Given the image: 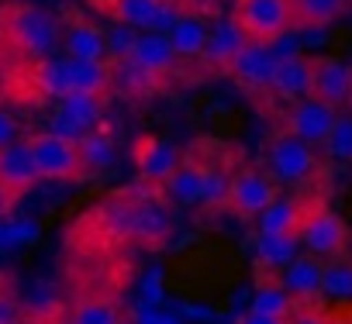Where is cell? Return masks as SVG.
Returning a JSON list of instances; mask_svg holds the SVG:
<instances>
[{
  "instance_id": "obj_1",
  "label": "cell",
  "mask_w": 352,
  "mask_h": 324,
  "mask_svg": "<svg viewBox=\"0 0 352 324\" xmlns=\"http://www.w3.org/2000/svg\"><path fill=\"white\" fill-rule=\"evenodd\" d=\"M0 42L25 62L56 56L63 42V21L28 0H8V4H0Z\"/></svg>"
},
{
  "instance_id": "obj_2",
  "label": "cell",
  "mask_w": 352,
  "mask_h": 324,
  "mask_svg": "<svg viewBox=\"0 0 352 324\" xmlns=\"http://www.w3.org/2000/svg\"><path fill=\"white\" fill-rule=\"evenodd\" d=\"M232 18L249 42H266V45L297 28L294 0H235Z\"/></svg>"
},
{
  "instance_id": "obj_3",
  "label": "cell",
  "mask_w": 352,
  "mask_h": 324,
  "mask_svg": "<svg viewBox=\"0 0 352 324\" xmlns=\"http://www.w3.org/2000/svg\"><path fill=\"white\" fill-rule=\"evenodd\" d=\"M318 166L321 162H318L314 145H307V141H300V138H294L287 131H276L270 138V145H266V166L263 170L283 187L307 183L318 173Z\"/></svg>"
},
{
  "instance_id": "obj_4",
  "label": "cell",
  "mask_w": 352,
  "mask_h": 324,
  "mask_svg": "<svg viewBox=\"0 0 352 324\" xmlns=\"http://www.w3.org/2000/svg\"><path fill=\"white\" fill-rule=\"evenodd\" d=\"M28 145H32V155H35V166H38L42 180L76 183L90 173L83 166V155H80L76 141H69V138H59L52 131H35V135H28Z\"/></svg>"
},
{
  "instance_id": "obj_5",
  "label": "cell",
  "mask_w": 352,
  "mask_h": 324,
  "mask_svg": "<svg viewBox=\"0 0 352 324\" xmlns=\"http://www.w3.org/2000/svg\"><path fill=\"white\" fill-rule=\"evenodd\" d=\"M276 197H280V183L263 166H239L228 183L225 211H232L242 221H256Z\"/></svg>"
},
{
  "instance_id": "obj_6",
  "label": "cell",
  "mask_w": 352,
  "mask_h": 324,
  "mask_svg": "<svg viewBox=\"0 0 352 324\" xmlns=\"http://www.w3.org/2000/svg\"><path fill=\"white\" fill-rule=\"evenodd\" d=\"M297 238H300V248H307V255H314V259H338L345 252V245H349V224L318 197L314 207L307 211Z\"/></svg>"
},
{
  "instance_id": "obj_7",
  "label": "cell",
  "mask_w": 352,
  "mask_h": 324,
  "mask_svg": "<svg viewBox=\"0 0 352 324\" xmlns=\"http://www.w3.org/2000/svg\"><path fill=\"white\" fill-rule=\"evenodd\" d=\"M14 83H21V90H18L21 100H56L59 104L69 93V56L32 59L21 66Z\"/></svg>"
},
{
  "instance_id": "obj_8",
  "label": "cell",
  "mask_w": 352,
  "mask_h": 324,
  "mask_svg": "<svg viewBox=\"0 0 352 324\" xmlns=\"http://www.w3.org/2000/svg\"><path fill=\"white\" fill-rule=\"evenodd\" d=\"M138 197H142L138 187H128V190L107 197V200L87 218V228H94L97 238H100L104 245H124V242H131Z\"/></svg>"
},
{
  "instance_id": "obj_9",
  "label": "cell",
  "mask_w": 352,
  "mask_h": 324,
  "mask_svg": "<svg viewBox=\"0 0 352 324\" xmlns=\"http://www.w3.org/2000/svg\"><path fill=\"white\" fill-rule=\"evenodd\" d=\"M335 117H338L335 107H328V104H321V100H314V97H304V100H294V104L283 111L280 131H287V135H294V138H300V141H307V145H321V141L328 138Z\"/></svg>"
},
{
  "instance_id": "obj_10",
  "label": "cell",
  "mask_w": 352,
  "mask_h": 324,
  "mask_svg": "<svg viewBox=\"0 0 352 324\" xmlns=\"http://www.w3.org/2000/svg\"><path fill=\"white\" fill-rule=\"evenodd\" d=\"M169 235H173V214H169V207H166V200H162V190L142 183L131 242H138L142 248H159V245H166Z\"/></svg>"
},
{
  "instance_id": "obj_11",
  "label": "cell",
  "mask_w": 352,
  "mask_h": 324,
  "mask_svg": "<svg viewBox=\"0 0 352 324\" xmlns=\"http://www.w3.org/2000/svg\"><path fill=\"white\" fill-rule=\"evenodd\" d=\"M131 155H135V170H138L142 183L159 187V190H162V183L180 170V162H184L180 148H176L173 141H162L159 135H142L135 141Z\"/></svg>"
},
{
  "instance_id": "obj_12",
  "label": "cell",
  "mask_w": 352,
  "mask_h": 324,
  "mask_svg": "<svg viewBox=\"0 0 352 324\" xmlns=\"http://www.w3.org/2000/svg\"><path fill=\"white\" fill-rule=\"evenodd\" d=\"M276 62H280V59L273 56V49H270L266 42H249V45L235 56V62L228 66V76H232L245 93H266L270 83H273Z\"/></svg>"
},
{
  "instance_id": "obj_13",
  "label": "cell",
  "mask_w": 352,
  "mask_h": 324,
  "mask_svg": "<svg viewBox=\"0 0 352 324\" xmlns=\"http://www.w3.org/2000/svg\"><path fill=\"white\" fill-rule=\"evenodd\" d=\"M352 93V66L331 56H311V97L328 107H345Z\"/></svg>"
},
{
  "instance_id": "obj_14",
  "label": "cell",
  "mask_w": 352,
  "mask_h": 324,
  "mask_svg": "<svg viewBox=\"0 0 352 324\" xmlns=\"http://www.w3.org/2000/svg\"><path fill=\"white\" fill-rule=\"evenodd\" d=\"M38 183H42V176H38L28 138H18L14 145L0 148V187L11 190L14 197H21V194L35 190Z\"/></svg>"
},
{
  "instance_id": "obj_15",
  "label": "cell",
  "mask_w": 352,
  "mask_h": 324,
  "mask_svg": "<svg viewBox=\"0 0 352 324\" xmlns=\"http://www.w3.org/2000/svg\"><path fill=\"white\" fill-rule=\"evenodd\" d=\"M249 45L245 32L235 25V18H221L211 25L208 32V42H204V52H201V62L204 69L211 73H228V66L235 62V56Z\"/></svg>"
},
{
  "instance_id": "obj_16",
  "label": "cell",
  "mask_w": 352,
  "mask_h": 324,
  "mask_svg": "<svg viewBox=\"0 0 352 324\" xmlns=\"http://www.w3.org/2000/svg\"><path fill=\"white\" fill-rule=\"evenodd\" d=\"M63 52L69 56V59H87V62H107V38H104V32L94 25V21H87V18H80V14H69L66 21H63Z\"/></svg>"
},
{
  "instance_id": "obj_17",
  "label": "cell",
  "mask_w": 352,
  "mask_h": 324,
  "mask_svg": "<svg viewBox=\"0 0 352 324\" xmlns=\"http://www.w3.org/2000/svg\"><path fill=\"white\" fill-rule=\"evenodd\" d=\"M314 200L318 197H304V194H297V197H276L256 218L259 235H297L300 224H304V218H307V211L314 207Z\"/></svg>"
},
{
  "instance_id": "obj_18",
  "label": "cell",
  "mask_w": 352,
  "mask_h": 324,
  "mask_svg": "<svg viewBox=\"0 0 352 324\" xmlns=\"http://www.w3.org/2000/svg\"><path fill=\"white\" fill-rule=\"evenodd\" d=\"M131 59H135L145 73H152L162 86H166V80H173L176 66H180V59H176L169 38L159 35V32H142L138 42H135V49H131Z\"/></svg>"
},
{
  "instance_id": "obj_19",
  "label": "cell",
  "mask_w": 352,
  "mask_h": 324,
  "mask_svg": "<svg viewBox=\"0 0 352 324\" xmlns=\"http://www.w3.org/2000/svg\"><path fill=\"white\" fill-rule=\"evenodd\" d=\"M321 259L314 255H297L283 273H280V283L283 290L290 293L294 303H318L321 300Z\"/></svg>"
},
{
  "instance_id": "obj_20",
  "label": "cell",
  "mask_w": 352,
  "mask_h": 324,
  "mask_svg": "<svg viewBox=\"0 0 352 324\" xmlns=\"http://www.w3.org/2000/svg\"><path fill=\"white\" fill-rule=\"evenodd\" d=\"M270 93L287 100V104L311 97V56L304 52V56L280 59L276 73H273V83H270Z\"/></svg>"
},
{
  "instance_id": "obj_21",
  "label": "cell",
  "mask_w": 352,
  "mask_h": 324,
  "mask_svg": "<svg viewBox=\"0 0 352 324\" xmlns=\"http://www.w3.org/2000/svg\"><path fill=\"white\" fill-rule=\"evenodd\" d=\"M90 4L107 14L114 25H128L135 32H152L162 0H90Z\"/></svg>"
},
{
  "instance_id": "obj_22",
  "label": "cell",
  "mask_w": 352,
  "mask_h": 324,
  "mask_svg": "<svg viewBox=\"0 0 352 324\" xmlns=\"http://www.w3.org/2000/svg\"><path fill=\"white\" fill-rule=\"evenodd\" d=\"M201 187H204V162L184 159L180 170L162 183V200L184 204V207H201Z\"/></svg>"
},
{
  "instance_id": "obj_23",
  "label": "cell",
  "mask_w": 352,
  "mask_h": 324,
  "mask_svg": "<svg viewBox=\"0 0 352 324\" xmlns=\"http://www.w3.org/2000/svg\"><path fill=\"white\" fill-rule=\"evenodd\" d=\"M107 66H111V90L114 93H124L131 100H145V97H152V93L162 90V83L152 73H145L131 56L128 59H118V62H107Z\"/></svg>"
},
{
  "instance_id": "obj_24",
  "label": "cell",
  "mask_w": 352,
  "mask_h": 324,
  "mask_svg": "<svg viewBox=\"0 0 352 324\" xmlns=\"http://www.w3.org/2000/svg\"><path fill=\"white\" fill-rule=\"evenodd\" d=\"M69 324H124V310L114 297L107 293H87L76 297L66 310Z\"/></svg>"
},
{
  "instance_id": "obj_25",
  "label": "cell",
  "mask_w": 352,
  "mask_h": 324,
  "mask_svg": "<svg viewBox=\"0 0 352 324\" xmlns=\"http://www.w3.org/2000/svg\"><path fill=\"white\" fill-rule=\"evenodd\" d=\"M300 255L297 235H256V266L263 273H283Z\"/></svg>"
},
{
  "instance_id": "obj_26",
  "label": "cell",
  "mask_w": 352,
  "mask_h": 324,
  "mask_svg": "<svg viewBox=\"0 0 352 324\" xmlns=\"http://www.w3.org/2000/svg\"><path fill=\"white\" fill-rule=\"evenodd\" d=\"M208 32H211V25H208L201 14H184L180 21L169 28L166 38H169L176 59H201L204 42H208Z\"/></svg>"
},
{
  "instance_id": "obj_27",
  "label": "cell",
  "mask_w": 352,
  "mask_h": 324,
  "mask_svg": "<svg viewBox=\"0 0 352 324\" xmlns=\"http://www.w3.org/2000/svg\"><path fill=\"white\" fill-rule=\"evenodd\" d=\"M294 307H297V303H294L290 293L283 290L280 276H276V273H263V279L256 283V290H252V297H249V310L270 314V317H290Z\"/></svg>"
},
{
  "instance_id": "obj_28",
  "label": "cell",
  "mask_w": 352,
  "mask_h": 324,
  "mask_svg": "<svg viewBox=\"0 0 352 324\" xmlns=\"http://www.w3.org/2000/svg\"><path fill=\"white\" fill-rule=\"evenodd\" d=\"M104 104L107 97H97V93H66L59 100V114H66L80 131H94L104 124Z\"/></svg>"
},
{
  "instance_id": "obj_29",
  "label": "cell",
  "mask_w": 352,
  "mask_h": 324,
  "mask_svg": "<svg viewBox=\"0 0 352 324\" xmlns=\"http://www.w3.org/2000/svg\"><path fill=\"white\" fill-rule=\"evenodd\" d=\"M69 93H111V66L107 62H87V59H69Z\"/></svg>"
},
{
  "instance_id": "obj_30",
  "label": "cell",
  "mask_w": 352,
  "mask_h": 324,
  "mask_svg": "<svg viewBox=\"0 0 352 324\" xmlns=\"http://www.w3.org/2000/svg\"><path fill=\"white\" fill-rule=\"evenodd\" d=\"M76 148H80L83 166H87L90 173L107 170L111 162H114V135H111L104 124H100V128H94V131H87V135L76 141Z\"/></svg>"
},
{
  "instance_id": "obj_31",
  "label": "cell",
  "mask_w": 352,
  "mask_h": 324,
  "mask_svg": "<svg viewBox=\"0 0 352 324\" xmlns=\"http://www.w3.org/2000/svg\"><path fill=\"white\" fill-rule=\"evenodd\" d=\"M349 0H294L297 28H328L335 18H342Z\"/></svg>"
},
{
  "instance_id": "obj_32",
  "label": "cell",
  "mask_w": 352,
  "mask_h": 324,
  "mask_svg": "<svg viewBox=\"0 0 352 324\" xmlns=\"http://www.w3.org/2000/svg\"><path fill=\"white\" fill-rule=\"evenodd\" d=\"M228 170L225 166H214V162H204V187H201V207L204 211H225V200H228Z\"/></svg>"
},
{
  "instance_id": "obj_33",
  "label": "cell",
  "mask_w": 352,
  "mask_h": 324,
  "mask_svg": "<svg viewBox=\"0 0 352 324\" xmlns=\"http://www.w3.org/2000/svg\"><path fill=\"white\" fill-rule=\"evenodd\" d=\"M321 297H328V300H352V262L331 259L321 269Z\"/></svg>"
},
{
  "instance_id": "obj_34",
  "label": "cell",
  "mask_w": 352,
  "mask_h": 324,
  "mask_svg": "<svg viewBox=\"0 0 352 324\" xmlns=\"http://www.w3.org/2000/svg\"><path fill=\"white\" fill-rule=\"evenodd\" d=\"M324 155L335 162H352V114H338L328 138L321 141Z\"/></svg>"
},
{
  "instance_id": "obj_35",
  "label": "cell",
  "mask_w": 352,
  "mask_h": 324,
  "mask_svg": "<svg viewBox=\"0 0 352 324\" xmlns=\"http://www.w3.org/2000/svg\"><path fill=\"white\" fill-rule=\"evenodd\" d=\"M287 324H352V310H328L318 303H297Z\"/></svg>"
},
{
  "instance_id": "obj_36",
  "label": "cell",
  "mask_w": 352,
  "mask_h": 324,
  "mask_svg": "<svg viewBox=\"0 0 352 324\" xmlns=\"http://www.w3.org/2000/svg\"><path fill=\"white\" fill-rule=\"evenodd\" d=\"M38 238V221H0V248H18Z\"/></svg>"
},
{
  "instance_id": "obj_37",
  "label": "cell",
  "mask_w": 352,
  "mask_h": 324,
  "mask_svg": "<svg viewBox=\"0 0 352 324\" xmlns=\"http://www.w3.org/2000/svg\"><path fill=\"white\" fill-rule=\"evenodd\" d=\"M138 35H142V32H135V28H128V25L111 28V32L104 35V38H107V62L128 59V56H131V49H135V42H138Z\"/></svg>"
},
{
  "instance_id": "obj_38",
  "label": "cell",
  "mask_w": 352,
  "mask_h": 324,
  "mask_svg": "<svg viewBox=\"0 0 352 324\" xmlns=\"http://www.w3.org/2000/svg\"><path fill=\"white\" fill-rule=\"evenodd\" d=\"M0 324H25V307L8 290H0Z\"/></svg>"
},
{
  "instance_id": "obj_39",
  "label": "cell",
  "mask_w": 352,
  "mask_h": 324,
  "mask_svg": "<svg viewBox=\"0 0 352 324\" xmlns=\"http://www.w3.org/2000/svg\"><path fill=\"white\" fill-rule=\"evenodd\" d=\"M162 300V273L152 269L145 279H142V307H155Z\"/></svg>"
},
{
  "instance_id": "obj_40",
  "label": "cell",
  "mask_w": 352,
  "mask_h": 324,
  "mask_svg": "<svg viewBox=\"0 0 352 324\" xmlns=\"http://www.w3.org/2000/svg\"><path fill=\"white\" fill-rule=\"evenodd\" d=\"M18 138H21V124H18V117H14L11 111L0 107V148L14 145Z\"/></svg>"
},
{
  "instance_id": "obj_41",
  "label": "cell",
  "mask_w": 352,
  "mask_h": 324,
  "mask_svg": "<svg viewBox=\"0 0 352 324\" xmlns=\"http://www.w3.org/2000/svg\"><path fill=\"white\" fill-rule=\"evenodd\" d=\"M138 324H184L176 314H166V310H159V307H142V314H138Z\"/></svg>"
},
{
  "instance_id": "obj_42",
  "label": "cell",
  "mask_w": 352,
  "mask_h": 324,
  "mask_svg": "<svg viewBox=\"0 0 352 324\" xmlns=\"http://www.w3.org/2000/svg\"><path fill=\"white\" fill-rule=\"evenodd\" d=\"M235 324H287V317H270V314H256V310H242L235 317Z\"/></svg>"
},
{
  "instance_id": "obj_43",
  "label": "cell",
  "mask_w": 352,
  "mask_h": 324,
  "mask_svg": "<svg viewBox=\"0 0 352 324\" xmlns=\"http://www.w3.org/2000/svg\"><path fill=\"white\" fill-rule=\"evenodd\" d=\"M14 204H18V197H14L11 190L0 187V221H8V218L14 214Z\"/></svg>"
},
{
  "instance_id": "obj_44",
  "label": "cell",
  "mask_w": 352,
  "mask_h": 324,
  "mask_svg": "<svg viewBox=\"0 0 352 324\" xmlns=\"http://www.w3.org/2000/svg\"><path fill=\"white\" fill-rule=\"evenodd\" d=\"M42 324H69V317H66V310H63V314H56V317H49V321H42Z\"/></svg>"
},
{
  "instance_id": "obj_45",
  "label": "cell",
  "mask_w": 352,
  "mask_h": 324,
  "mask_svg": "<svg viewBox=\"0 0 352 324\" xmlns=\"http://www.w3.org/2000/svg\"><path fill=\"white\" fill-rule=\"evenodd\" d=\"M345 107H349V114H352V93H349V100H345Z\"/></svg>"
},
{
  "instance_id": "obj_46",
  "label": "cell",
  "mask_w": 352,
  "mask_h": 324,
  "mask_svg": "<svg viewBox=\"0 0 352 324\" xmlns=\"http://www.w3.org/2000/svg\"><path fill=\"white\" fill-rule=\"evenodd\" d=\"M211 324H235V321H211Z\"/></svg>"
}]
</instances>
